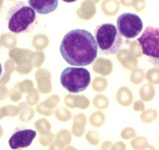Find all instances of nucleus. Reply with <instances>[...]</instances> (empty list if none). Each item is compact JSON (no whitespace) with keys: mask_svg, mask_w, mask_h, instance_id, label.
<instances>
[{"mask_svg":"<svg viewBox=\"0 0 159 150\" xmlns=\"http://www.w3.org/2000/svg\"><path fill=\"white\" fill-rule=\"evenodd\" d=\"M117 30L120 34L127 39L138 37L143 30V22L138 15L134 13H123L118 17Z\"/></svg>","mask_w":159,"mask_h":150,"instance_id":"nucleus-6","label":"nucleus"},{"mask_svg":"<svg viewBox=\"0 0 159 150\" xmlns=\"http://www.w3.org/2000/svg\"><path fill=\"white\" fill-rule=\"evenodd\" d=\"M60 81L65 90L77 93L88 88L91 82V76L89 72L82 67H67L61 74Z\"/></svg>","mask_w":159,"mask_h":150,"instance_id":"nucleus-4","label":"nucleus"},{"mask_svg":"<svg viewBox=\"0 0 159 150\" xmlns=\"http://www.w3.org/2000/svg\"><path fill=\"white\" fill-rule=\"evenodd\" d=\"M2 65L1 63H0V76H1L2 75Z\"/></svg>","mask_w":159,"mask_h":150,"instance_id":"nucleus-10","label":"nucleus"},{"mask_svg":"<svg viewBox=\"0 0 159 150\" xmlns=\"http://www.w3.org/2000/svg\"><path fill=\"white\" fill-rule=\"evenodd\" d=\"M8 28L15 34L28 33L37 21L36 12L30 6L18 2L10 8L7 15Z\"/></svg>","mask_w":159,"mask_h":150,"instance_id":"nucleus-2","label":"nucleus"},{"mask_svg":"<svg viewBox=\"0 0 159 150\" xmlns=\"http://www.w3.org/2000/svg\"><path fill=\"white\" fill-rule=\"evenodd\" d=\"M37 132L32 129H23L16 132L9 140L11 149H17L28 147L35 138Z\"/></svg>","mask_w":159,"mask_h":150,"instance_id":"nucleus-7","label":"nucleus"},{"mask_svg":"<svg viewBox=\"0 0 159 150\" xmlns=\"http://www.w3.org/2000/svg\"><path fill=\"white\" fill-rule=\"evenodd\" d=\"M28 3L35 12L45 15L57 9L58 0H28Z\"/></svg>","mask_w":159,"mask_h":150,"instance_id":"nucleus-8","label":"nucleus"},{"mask_svg":"<svg viewBox=\"0 0 159 150\" xmlns=\"http://www.w3.org/2000/svg\"><path fill=\"white\" fill-rule=\"evenodd\" d=\"M64 60L73 66L89 65L97 57L98 46L93 34L88 30L75 29L67 33L60 45Z\"/></svg>","mask_w":159,"mask_h":150,"instance_id":"nucleus-1","label":"nucleus"},{"mask_svg":"<svg viewBox=\"0 0 159 150\" xmlns=\"http://www.w3.org/2000/svg\"><path fill=\"white\" fill-rule=\"evenodd\" d=\"M141 46L143 54L152 59L155 65L158 64L159 51V31L153 26H148L142 35L138 39Z\"/></svg>","mask_w":159,"mask_h":150,"instance_id":"nucleus-5","label":"nucleus"},{"mask_svg":"<svg viewBox=\"0 0 159 150\" xmlns=\"http://www.w3.org/2000/svg\"><path fill=\"white\" fill-rule=\"evenodd\" d=\"M62 1L65 2H68V3H71V2H74L77 1V0H62Z\"/></svg>","mask_w":159,"mask_h":150,"instance_id":"nucleus-9","label":"nucleus"},{"mask_svg":"<svg viewBox=\"0 0 159 150\" xmlns=\"http://www.w3.org/2000/svg\"><path fill=\"white\" fill-rule=\"evenodd\" d=\"M95 36L99 51L106 55L116 54L122 46V37L112 23L99 25L95 30Z\"/></svg>","mask_w":159,"mask_h":150,"instance_id":"nucleus-3","label":"nucleus"}]
</instances>
